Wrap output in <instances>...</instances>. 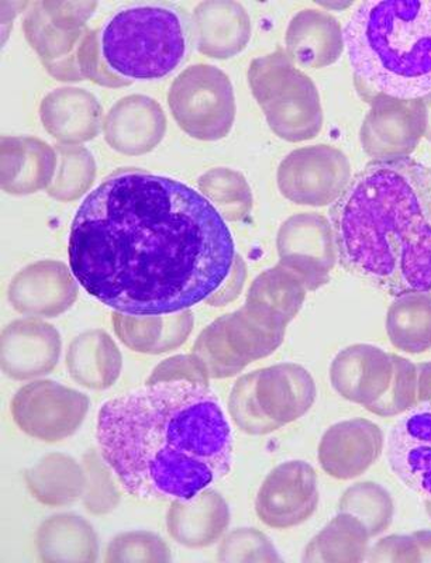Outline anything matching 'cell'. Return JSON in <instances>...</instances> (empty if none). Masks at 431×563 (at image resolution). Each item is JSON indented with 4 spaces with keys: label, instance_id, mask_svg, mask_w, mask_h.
<instances>
[{
    "label": "cell",
    "instance_id": "cell-20",
    "mask_svg": "<svg viewBox=\"0 0 431 563\" xmlns=\"http://www.w3.org/2000/svg\"><path fill=\"white\" fill-rule=\"evenodd\" d=\"M167 133V115L157 100L145 95H129L109 109L103 120L104 141L120 154L152 153Z\"/></svg>",
    "mask_w": 431,
    "mask_h": 563
},
{
    "label": "cell",
    "instance_id": "cell-18",
    "mask_svg": "<svg viewBox=\"0 0 431 563\" xmlns=\"http://www.w3.org/2000/svg\"><path fill=\"white\" fill-rule=\"evenodd\" d=\"M384 445V432L374 421L353 419L338 422L324 432L320 441V466L334 479H355L379 460Z\"/></svg>",
    "mask_w": 431,
    "mask_h": 563
},
{
    "label": "cell",
    "instance_id": "cell-9",
    "mask_svg": "<svg viewBox=\"0 0 431 563\" xmlns=\"http://www.w3.org/2000/svg\"><path fill=\"white\" fill-rule=\"evenodd\" d=\"M168 106L179 128L200 141L228 137L237 113L232 80L209 64L190 65L174 79Z\"/></svg>",
    "mask_w": 431,
    "mask_h": 563
},
{
    "label": "cell",
    "instance_id": "cell-40",
    "mask_svg": "<svg viewBox=\"0 0 431 563\" xmlns=\"http://www.w3.org/2000/svg\"><path fill=\"white\" fill-rule=\"evenodd\" d=\"M85 474H87V489L82 497L85 509L90 515H108L117 509L120 503V492L112 477V470L103 461L102 455L89 451L84 456Z\"/></svg>",
    "mask_w": 431,
    "mask_h": 563
},
{
    "label": "cell",
    "instance_id": "cell-48",
    "mask_svg": "<svg viewBox=\"0 0 431 563\" xmlns=\"http://www.w3.org/2000/svg\"><path fill=\"white\" fill-rule=\"evenodd\" d=\"M424 509L428 512V516L431 519V497H424Z\"/></svg>",
    "mask_w": 431,
    "mask_h": 563
},
{
    "label": "cell",
    "instance_id": "cell-5",
    "mask_svg": "<svg viewBox=\"0 0 431 563\" xmlns=\"http://www.w3.org/2000/svg\"><path fill=\"white\" fill-rule=\"evenodd\" d=\"M100 49L108 68L129 84L162 79L184 62L188 34L174 9L143 4L108 20L100 29Z\"/></svg>",
    "mask_w": 431,
    "mask_h": 563
},
{
    "label": "cell",
    "instance_id": "cell-47",
    "mask_svg": "<svg viewBox=\"0 0 431 563\" xmlns=\"http://www.w3.org/2000/svg\"><path fill=\"white\" fill-rule=\"evenodd\" d=\"M422 99L426 104V109H428V129H426L424 139L431 143V92L426 95Z\"/></svg>",
    "mask_w": 431,
    "mask_h": 563
},
{
    "label": "cell",
    "instance_id": "cell-11",
    "mask_svg": "<svg viewBox=\"0 0 431 563\" xmlns=\"http://www.w3.org/2000/svg\"><path fill=\"white\" fill-rule=\"evenodd\" d=\"M278 188L284 198L300 206L323 208L338 202L351 183L347 155L333 145H310L280 161Z\"/></svg>",
    "mask_w": 431,
    "mask_h": 563
},
{
    "label": "cell",
    "instance_id": "cell-13",
    "mask_svg": "<svg viewBox=\"0 0 431 563\" xmlns=\"http://www.w3.org/2000/svg\"><path fill=\"white\" fill-rule=\"evenodd\" d=\"M280 265L303 282L308 291L328 285L339 260L332 221L319 213L290 216L277 235Z\"/></svg>",
    "mask_w": 431,
    "mask_h": 563
},
{
    "label": "cell",
    "instance_id": "cell-39",
    "mask_svg": "<svg viewBox=\"0 0 431 563\" xmlns=\"http://www.w3.org/2000/svg\"><path fill=\"white\" fill-rule=\"evenodd\" d=\"M218 560L223 563L283 562L277 548L257 528H237L225 536L219 547Z\"/></svg>",
    "mask_w": 431,
    "mask_h": 563
},
{
    "label": "cell",
    "instance_id": "cell-24",
    "mask_svg": "<svg viewBox=\"0 0 431 563\" xmlns=\"http://www.w3.org/2000/svg\"><path fill=\"white\" fill-rule=\"evenodd\" d=\"M23 32L40 62L53 78L62 82L84 80L78 65V52L89 27L63 30L49 20L42 2L30 4L23 20Z\"/></svg>",
    "mask_w": 431,
    "mask_h": 563
},
{
    "label": "cell",
    "instance_id": "cell-44",
    "mask_svg": "<svg viewBox=\"0 0 431 563\" xmlns=\"http://www.w3.org/2000/svg\"><path fill=\"white\" fill-rule=\"evenodd\" d=\"M45 13L55 26L63 30H81L87 27V22L98 2H63V0H43Z\"/></svg>",
    "mask_w": 431,
    "mask_h": 563
},
{
    "label": "cell",
    "instance_id": "cell-28",
    "mask_svg": "<svg viewBox=\"0 0 431 563\" xmlns=\"http://www.w3.org/2000/svg\"><path fill=\"white\" fill-rule=\"evenodd\" d=\"M69 376L90 390H107L122 374L123 356L112 336L103 330H88L75 336L67 351Z\"/></svg>",
    "mask_w": 431,
    "mask_h": 563
},
{
    "label": "cell",
    "instance_id": "cell-32",
    "mask_svg": "<svg viewBox=\"0 0 431 563\" xmlns=\"http://www.w3.org/2000/svg\"><path fill=\"white\" fill-rule=\"evenodd\" d=\"M390 344L406 354L431 350V294L409 291L396 296L387 314Z\"/></svg>",
    "mask_w": 431,
    "mask_h": 563
},
{
    "label": "cell",
    "instance_id": "cell-26",
    "mask_svg": "<svg viewBox=\"0 0 431 563\" xmlns=\"http://www.w3.org/2000/svg\"><path fill=\"white\" fill-rule=\"evenodd\" d=\"M230 507L218 490L205 489L192 499H175L167 512V531L179 545L202 550L216 544L230 525Z\"/></svg>",
    "mask_w": 431,
    "mask_h": 563
},
{
    "label": "cell",
    "instance_id": "cell-45",
    "mask_svg": "<svg viewBox=\"0 0 431 563\" xmlns=\"http://www.w3.org/2000/svg\"><path fill=\"white\" fill-rule=\"evenodd\" d=\"M245 278H247V266H245L243 256H235L232 273L223 282L218 290L207 300V305L213 308L232 303L242 294Z\"/></svg>",
    "mask_w": 431,
    "mask_h": 563
},
{
    "label": "cell",
    "instance_id": "cell-4",
    "mask_svg": "<svg viewBox=\"0 0 431 563\" xmlns=\"http://www.w3.org/2000/svg\"><path fill=\"white\" fill-rule=\"evenodd\" d=\"M345 49L373 95L420 99L431 92L430 0H369L351 14Z\"/></svg>",
    "mask_w": 431,
    "mask_h": 563
},
{
    "label": "cell",
    "instance_id": "cell-2",
    "mask_svg": "<svg viewBox=\"0 0 431 563\" xmlns=\"http://www.w3.org/2000/svg\"><path fill=\"white\" fill-rule=\"evenodd\" d=\"M103 461L143 500H188L232 472L234 439L209 385L145 384L104 401L97 422Z\"/></svg>",
    "mask_w": 431,
    "mask_h": 563
},
{
    "label": "cell",
    "instance_id": "cell-34",
    "mask_svg": "<svg viewBox=\"0 0 431 563\" xmlns=\"http://www.w3.org/2000/svg\"><path fill=\"white\" fill-rule=\"evenodd\" d=\"M198 188L224 220L240 221L252 213V188L239 170L210 169L198 179Z\"/></svg>",
    "mask_w": 431,
    "mask_h": 563
},
{
    "label": "cell",
    "instance_id": "cell-1",
    "mask_svg": "<svg viewBox=\"0 0 431 563\" xmlns=\"http://www.w3.org/2000/svg\"><path fill=\"white\" fill-rule=\"evenodd\" d=\"M69 266L119 313L165 316L207 301L228 279L235 246L214 206L190 186L120 168L75 213Z\"/></svg>",
    "mask_w": 431,
    "mask_h": 563
},
{
    "label": "cell",
    "instance_id": "cell-41",
    "mask_svg": "<svg viewBox=\"0 0 431 563\" xmlns=\"http://www.w3.org/2000/svg\"><path fill=\"white\" fill-rule=\"evenodd\" d=\"M367 560L373 563H431V530L380 538L368 552Z\"/></svg>",
    "mask_w": 431,
    "mask_h": 563
},
{
    "label": "cell",
    "instance_id": "cell-17",
    "mask_svg": "<svg viewBox=\"0 0 431 563\" xmlns=\"http://www.w3.org/2000/svg\"><path fill=\"white\" fill-rule=\"evenodd\" d=\"M393 378V354L371 344L347 346L330 365L333 389L343 399L367 410L387 394Z\"/></svg>",
    "mask_w": 431,
    "mask_h": 563
},
{
    "label": "cell",
    "instance_id": "cell-37",
    "mask_svg": "<svg viewBox=\"0 0 431 563\" xmlns=\"http://www.w3.org/2000/svg\"><path fill=\"white\" fill-rule=\"evenodd\" d=\"M172 551L162 537L150 531L122 532L109 542L107 563H167Z\"/></svg>",
    "mask_w": 431,
    "mask_h": 563
},
{
    "label": "cell",
    "instance_id": "cell-15",
    "mask_svg": "<svg viewBox=\"0 0 431 563\" xmlns=\"http://www.w3.org/2000/svg\"><path fill=\"white\" fill-rule=\"evenodd\" d=\"M78 280L64 263L43 260L19 271L8 289V299L20 314L54 319L78 299Z\"/></svg>",
    "mask_w": 431,
    "mask_h": 563
},
{
    "label": "cell",
    "instance_id": "cell-23",
    "mask_svg": "<svg viewBox=\"0 0 431 563\" xmlns=\"http://www.w3.org/2000/svg\"><path fill=\"white\" fill-rule=\"evenodd\" d=\"M195 38L199 53L228 59L243 52L252 38V19L234 0H207L194 10Z\"/></svg>",
    "mask_w": 431,
    "mask_h": 563
},
{
    "label": "cell",
    "instance_id": "cell-7",
    "mask_svg": "<svg viewBox=\"0 0 431 563\" xmlns=\"http://www.w3.org/2000/svg\"><path fill=\"white\" fill-rule=\"evenodd\" d=\"M318 397L314 379L297 364H278L242 376L229 399V413L245 434L267 435L302 419Z\"/></svg>",
    "mask_w": 431,
    "mask_h": 563
},
{
    "label": "cell",
    "instance_id": "cell-43",
    "mask_svg": "<svg viewBox=\"0 0 431 563\" xmlns=\"http://www.w3.org/2000/svg\"><path fill=\"white\" fill-rule=\"evenodd\" d=\"M168 380H190L209 385L210 376L208 369L205 368L203 362L197 355H175L172 358L159 362L145 384H157V382Z\"/></svg>",
    "mask_w": 431,
    "mask_h": 563
},
{
    "label": "cell",
    "instance_id": "cell-29",
    "mask_svg": "<svg viewBox=\"0 0 431 563\" xmlns=\"http://www.w3.org/2000/svg\"><path fill=\"white\" fill-rule=\"evenodd\" d=\"M36 548L45 563H93L99 558L97 531L74 512H62L43 521L37 530Z\"/></svg>",
    "mask_w": 431,
    "mask_h": 563
},
{
    "label": "cell",
    "instance_id": "cell-25",
    "mask_svg": "<svg viewBox=\"0 0 431 563\" xmlns=\"http://www.w3.org/2000/svg\"><path fill=\"white\" fill-rule=\"evenodd\" d=\"M285 44L289 57L300 67H330L344 53V29L333 14L324 10L303 9L290 20Z\"/></svg>",
    "mask_w": 431,
    "mask_h": 563
},
{
    "label": "cell",
    "instance_id": "cell-10",
    "mask_svg": "<svg viewBox=\"0 0 431 563\" xmlns=\"http://www.w3.org/2000/svg\"><path fill=\"white\" fill-rule=\"evenodd\" d=\"M89 397L54 380H34L23 386L10 404L13 421L32 439L57 444L84 424Z\"/></svg>",
    "mask_w": 431,
    "mask_h": 563
},
{
    "label": "cell",
    "instance_id": "cell-22",
    "mask_svg": "<svg viewBox=\"0 0 431 563\" xmlns=\"http://www.w3.org/2000/svg\"><path fill=\"white\" fill-rule=\"evenodd\" d=\"M102 115L98 98L82 88L54 89L40 104L45 132L58 144L79 145L97 139L103 128Z\"/></svg>",
    "mask_w": 431,
    "mask_h": 563
},
{
    "label": "cell",
    "instance_id": "cell-12",
    "mask_svg": "<svg viewBox=\"0 0 431 563\" xmlns=\"http://www.w3.org/2000/svg\"><path fill=\"white\" fill-rule=\"evenodd\" d=\"M360 130L364 153L375 161L409 158L426 135L428 109L423 99L377 93Z\"/></svg>",
    "mask_w": 431,
    "mask_h": 563
},
{
    "label": "cell",
    "instance_id": "cell-8",
    "mask_svg": "<svg viewBox=\"0 0 431 563\" xmlns=\"http://www.w3.org/2000/svg\"><path fill=\"white\" fill-rule=\"evenodd\" d=\"M287 324L244 305L199 334L192 354L203 362L210 379L232 378L253 362L267 358L284 343Z\"/></svg>",
    "mask_w": 431,
    "mask_h": 563
},
{
    "label": "cell",
    "instance_id": "cell-6",
    "mask_svg": "<svg viewBox=\"0 0 431 563\" xmlns=\"http://www.w3.org/2000/svg\"><path fill=\"white\" fill-rule=\"evenodd\" d=\"M248 85L269 129L289 143L313 140L323 129V108L312 79L285 49L255 58Z\"/></svg>",
    "mask_w": 431,
    "mask_h": 563
},
{
    "label": "cell",
    "instance_id": "cell-35",
    "mask_svg": "<svg viewBox=\"0 0 431 563\" xmlns=\"http://www.w3.org/2000/svg\"><path fill=\"white\" fill-rule=\"evenodd\" d=\"M58 165L47 194L59 202H74L87 194L97 178V163L82 145L57 144Z\"/></svg>",
    "mask_w": 431,
    "mask_h": 563
},
{
    "label": "cell",
    "instance_id": "cell-31",
    "mask_svg": "<svg viewBox=\"0 0 431 563\" xmlns=\"http://www.w3.org/2000/svg\"><path fill=\"white\" fill-rule=\"evenodd\" d=\"M367 528L357 517L339 511L328 526L305 548L303 562L360 563L368 558Z\"/></svg>",
    "mask_w": 431,
    "mask_h": 563
},
{
    "label": "cell",
    "instance_id": "cell-38",
    "mask_svg": "<svg viewBox=\"0 0 431 563\" xmlns=\"http://www.w3.org/2000/svg\"><path fill=\"white\" fill-rule=\"evenodd\" d=\"M393 384L383 399L368 410L375 416H402L418 405V366L405 356L393 354Z\"/></svg>",
    "mask_w": 431,
    "mask_h": 563
},
{
    "label": "cell",
    "instance_id": "cell-3",
    "mask_svg": "<svg viewBox=\"0 0 431 563\" xmlns=\"http://www.w3.org/2000/svg\"><path fill=\"white\" fill-rule=\"evenodd\" d=\"M339 260L387 294H431V169L373 161L330 210Z\"/></svg>",
    "mask_w": 431,
    "mask_h": 563
},
{
    "label": "cell",
    "instance_id": "cell-27",
    "mask_svg": "<svg viewBox=\"0 0 431 563\" xmlns=\"http://www.w3.org/2000/svg\"><path fill=\"white\" fill-rule=\"evenodd\" d=\"M118 339L139 354L162 355L187 343L195 324L192 310L165 316H130L114 311Z\"/></svg>",
    "mask_w": 431,
    "mask_h": 563
},
{
    "label": "cell",
    "instance_id": "cell-14",
    "mask_svg": "<svg viewBox=\"0 0 431 563\" xmlns=\"http://www.w3.org/2000/svg\"><path fill=\"white\" fill-rule=\"evenodd\" d=\"M318 475L305 461L274 467L259 486L255 512L265 526L288 530L308 521L319 506Z\"/></svg>",
    "mask_w": 431,
    "mask_h": 563
},
{
    "label": "cell",
    "instance_id": "cell-36",
    "mask_svg": "<svg viewBox=\"0 0 431 563\" xmlns=\"http://www.w3.org/2000/svg\"><path fill=\"white\" fill-rule=\"evenodd\" d=\"M339 511L357 517L371 538L378 537L393 525L395 505L393 496L375 482H360L350 486L339 501Z\"/></svg>",
    "mask_w": 431,
    "mask_h": 563
},
{
    "label": "cell",
    "instance_id": "cell-19",
    "mask_svg": "<svg viewBox=\"0 0 431 563\" xmlns=\"http://www.w3.org/2000/svg\"><path fill=\"white\" fill-rule=\"evenodd\" d=\"M390 470L405 486L431 497V401L400 417L387 440Z\"/></svg>",
    "mask_w": 431,
    "mask_h": 563
},
{
    "label": "cell",
    "instance_id": "cell-33",
    "mask_svg": "<svg viewBox=\"0 0 431 563\" xmlns=\"http://www.w3.org/2000/svg\"><path fill=\"white\" fill-rule=\"evenodd\" d=\"M308 289L297 275L278 264L253 280L245 303L275 317L285 324L302 309Z\"/></svg>",
    "mask_w": 431,
    "mask_h": 563
},
{
    "label": "cell",
    "instance_id": "cell-30",
    "mask_svg": "<svg viewBox=\"0 0 431 563\" xmlns=\"http://www.w3.org/2000/svg\"><path fill=\"white\" fill-rule=\"evenodd\" d=\"M27 489L44 506L63 507L82 499L87 489L84 465L75 457L53 452L24 474Z\"/></svg>",
    "mask_w": 431,
    "mask_h": 563
},
{
    "label": "cell",
    "instance_id": "cell-21",
    "mask_svg": "<svg viewBox=\"0 0 431 563\" xmlns=\"http://www.w3.org/2000/svg\"><path fill=\"white\" fill-rule=\"evenodd\" d=\"M57 151L27 135H3L0 141V183L9 195L26 196L47 190L57 173Z\"/></svg>",
    "mask_w": 431,
    "mask_h": 563
},
{
    "label": "cell",
    "instance_id": "cell-42",
    "mask_svg": "<svg viewBox=\"0 0 431 563\" xmlns=\"http://www.w3.org/2000/svg\"><path fill=\"white\" fill-rule=\"evenodd\" d=\"M78 65L82 78L92 80L100 87L123 88L132 85L114 75L104 64L102 49H100V29H89L85 35L78 52Z\"/></svg>",
    "mask_w": 431,
    "mask_h": 563
},
{
    "label": "cell",
    "instance_id": "cell-46",
    "mask_svg": "<svg viewBox=\"0 0 431 563\" xmlns=\"http://www.w3.org/2000/svg\"><path fill=\"white\" fill-rule=\"evenodd\" d=\"M418 366V405L431 401V361Z\"/></svg>",
    "mask_w": 431,
    "mask_h": 563
},
{
    "label": "cell",
    "instance_id": "cell-16",
    "mask_svg": "<svg viewBox=\"0 0 431 563\" xmlns=\"http://www.w3.org/2000/svg\"><path fill=\"white\" fill-rule=\"evenodd\" d=\"M62 350V335L54 325L36 317L14 320L2 331L0 365L10 379H38L57 366Z\"/></svg>",
    "mask_w": 431,
    "mask_h": 563
}]
</instances>
